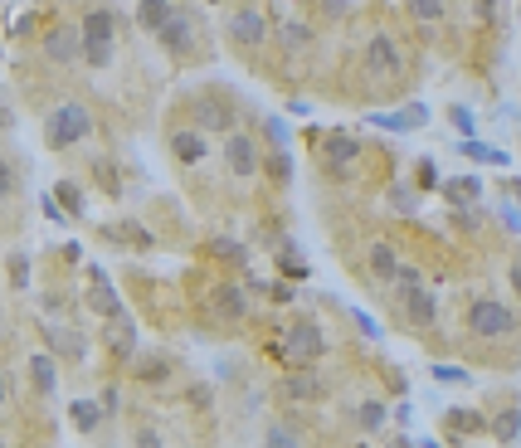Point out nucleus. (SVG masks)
<instances>
[{
  "label": "nucleus",
  "instance_id": "obj_1",
  "mask_svg": "<svg viewBox=\"0 0 521 448\" xmlns=\"http://www.w3.org/2000/svg\"><path fill=\"white\" fill-rule=\"evenodd\" d=\"M463 322H468V336H478V342H507V336L521 332L516 307H507V302H497V297L468 302V317Z\"/></svg>",
  "mask_w": 521,
  "mask_h": 448
},
{
  "label": "nucleus",
  "instance_id": "obj_2",
  "mask_svg": "<svg viewBox=\"0 0 521 448\" xmlns=\"http://www.w3.org/2000/svg\"><path fill=\"white\" fill-rule=\"evenodd\" d=\"M78 34H83V64H88V69H107V64H113V44H117V15H113V10H103V5L88 10Z\"/></svg>",
  "mask_w": 521,
  "mask_h": 448
},
{
  "label": "nucleus",
  "instance_id": "obj_3",
  "mask_svg": "<svg viewBox=\"0 0 521 448\" xmlns=\"http://www.w3.org/2000/svg\"><path fill=\"white\" fill-rule=\"evenodd\" d=\"M88 132H93V113L83 103H64V107H54V113L44 117V142H50L54 151L78 147Z\"/></svg>",
  "mask_w": 521,
  "mask_h": 448
},
{
  "label": "nucleus",
  "instance_id": "obj_4",
  "mask_svg": "<svg viewBox=\"0 0 521 448\" xmlns=\"http://www.w3.org/2000/svg\"><path fill=\"white\" fill-rule=\"evenodd\" d=\"M326 356V336L312 317H297L293 326L283 332V361L288 366H317Z\"/></svg>",
  "mask_w": 521,
  "mask_h": 448
},
{
  "label": "nucleus",
  "instance_id": "obj_5",
  "mask_svg": "<svg viewBox=\"0 0 521 448\" xmlns=\"http://www.w3.org/2000/svg\"><path fill=\"white\" fill-rule=\"evenodd\" d=\"M405 74V54H399V44H395V34H370L366 40V78L375 83H390Z\"/></svg>",
  "mask_w": 521,
  "mask_h": 448
},
{
  "label": "nucleus",
  "instance_id": "obj_6",
  "mask_svg": "<svg viewBox=\"0 0 521 448\" xmlns=\"http://www.w3.org/2000/svg\"><path fill=\"white\" fill-rule=\"evenodd\" d=\"M224 166H229V176H239V180L259 176V166H263L259 142L244 137V132H229V137H224Z\"/></svg>",
  "mask_w": 521,
  "mask_h": 448
},
{
  "label": "nucleus",
  "instance_id": "obj_7",
  "mask_svg": "<svg viewBox=\"0 0 521 448\" xmlns=\"http://www.w3.org/2000/svg\"><path fill=\"white\" fill-rule=\"evenodd\" d=\"M190 113H196V127H200V132H224V137L234 132V117H239L234 103L220 98V93H200Z\"/></svg>",
  "mask_w": 521,
  "mask_h": 448
},
{
  "label": "nucleus",
  "instance_id": "obj_8",
  "mask_svg": "<svg viewBox=\"0 0 521 448\" xmlns=\"http://www.w3.org/2000/svg\"><path fill=\"white\" fill-rule=\"evenodd\" d=\"M156 40L166 44V54L186 59L190 50H196V20H190V10H176V15L166 20L161 30H156Z\"/></svg>",
  "mask_w": 521,
  "mask_h": 448
},
{
  "label": "nucleus",
  "instance_id": "obj_9",
  "mask_svg": "<svg viewBox=\"0 0 521 448\" xmlns=\"http://www.w3.org/2000/svg\"><path fill=\"white\" fill-rule=\"evenodd\" d=\"M229 34H234L244 50H259L263 40H269V20H263V10L253 5H239L234 15H229Z\"/></svg>",
  "mask_w": 521,
  "mask_h": 448
},
{
  "label": "nucleus",
  "instance_id": "obj_10",
  "mask_svg": "<svg viewBox=\"0 0 521 448\" xmlns=\"http://www.w3.org/2000/svg\"><path fill=\"white\" fill-rule=\"evenodd\" d=\"M288 399H302V405H312V399H322L326 395V380L317 375V366H293L283 375V385H278Z\"/></svg>",
  "mask_w": 521,
  "mask_h": 448
},
{
  "label": "nucleus",
  "instance_id": "obj_11",
  "mask_svg": "<svg viewBox=\"0 0 521 448\" xmlns=\"http://www.w3.org/2000/svg\"><path fill=\"white\" fill-rule=\"evenodd\" d=\"M210 312H215V317H224V322L249 317V288L244 283H220L210 293Z\"/></svg>",
  "mask_w": 521,
  "mask_h": 448
},
{
  "label": "nucleus",
  "instance_id": "obj_12",
  "mask_svg": "<svg viewBox=\"0 0 521 448\" xmlns=\"http://www.w3.org/2000/svg\"><path fill=\"white\" fill-rule=\"evenodd\" d=\"M44 59L50 64H74V59H83V34L74 25H59L44 34Z\"/></svg>",
  "mask_w": 521,
  "mask_h": 448
},
{
  "label": "nucleus",
  "instance_id": "obj_13",
  "mask_svg": "<svg viewBox=\"0 0 521 448\" xmlns=\"http://www.w3.org/2000/svg\"><path fill=\"white\" fill-rule=\"evenodd\" d=\"M88 312H98V317H123V297L113 293V283H107V273L103 269H88Z\"/></svg>",
  "mask_w": 521,
  "mask_h": 448
},
{
  "label": "nucleus",
  "instance_id": "obj_14",
  "mask_svg": "<svg viewBox=\"0 0 521 448\" xmlns=\"http://www.w3.org/2000/svg\"><path fill=\"white\" fill-rule=\"evenodd\" d=\"M395 302L405 307L409 326H419V332H424V326H434V322H439V297H434L429 288H415V293H399Z\"/></svg>",
  "mask_w": 521,
  "mask_h": 448
},
{
  "label": "nucleus",
  "instance_id": "obj_15",
  "mask_svg": "<svg viewBox=\"0 0 521 448\" xmlns=\"http://www.w3.org/2000/svg\"><path fill=\"white\" fill-rule=\"evenodd\" d=\"M171 156L180 166H200L205 156H210V142H205L200 127H176L171 132Z\"/></svg>",
  "mask_w": 521,
  "mask_h": 448
},
{
  "label": "nucleus",
  "instance_id": "obj_16",
  "mask_svg": "<svg viewBox=\"0 0 521 448\" xmlns=\"http://www.w3.org/2000/svg\"><path fill=\"white\" fill-rule=\"evenodd\" d=\"M366 269L375 283H395V273H399V253L390 239H375V244L366 249Z\"/></svg>",
  "mask_w": 521,
  "mask_h": 448
},
{
  "label": "nucleus",
  "instance_id": "obj_17",
  "mask_svg": "<svg viewBox=\"0 0 521 448\" xmlns=\"http://www.w3.org/2000/svg\"><path fill=\"white\" fill-rule=\"evenodd\" d=\"M356 156H361V147H356V142H351V137H326V171H332V176H351V161H356Z\"/></svg>",
  "mask_w": 521,
  "mask_h": 448
},
{
  "label": "nucleus",
  "instance_id": "obj_18",
  "mask_svg": "<svg viewBox=\"0 0 521 448\" xmlns=\"http://www.w3.org/2000/svg\"><path fill=\"white\" fill-rule=\"evenodd\" d=\"M44 342H50L59 356H69V361H83V356H88V342H83L78 332H64V326H44Z\"/></svg>",
  "mask_w": 521,
  "mask_h": 448
},
{
  "label": "nucleus",
  "instance_id": "obj_19",
  "mask_svg": "<svg viewBox=\"0 0 521 448\" xmlns=\"http://www.w3.org/2000/svg\"><path fill=\"white\" fill-rule=\"evenodd\" d=\"M171 15H176L171 0H142V5H137V25L147 30V34H156V30H161Z\"/></svg>",
  "mask_w": 521,
  "mask_h": 448
},
{
  "label": "nucleus",
  "instance_id": "obj_20",
  "mask_svg": "<svg viewBox=\"0 0 521 448\" xmlns=\"http://www.w3.org/2000/svg\"><path fill=\"white\" fill-rule=\"evenodd\" d=\"M351 419H356L361 434H380L385 429V405H380V399H361V405L351 409Z\"/></svg>",
  "mask_w": 521,
  "mask_h": 448
},
{
  "label": "nucleus",
  "instance_id": "obj_21",
  "mask_svg": "<svg viewBox=\"0 0 521 448\" xmlns=\"http://www.w3.org/2000/svg\"><path fill=\"white\" fill-rule=\"evenodd\" d=\"M488 429H492L497 443H516L521 439V409H502L497 419H488Z\"/></svg>",
  "mask_w": 521,
  "mask_h": 448
},
{
  "label": "nucleus",
  "instance_id": "obj_22",
  "mask_svg": "<svg viewBox=\"0 0 521 448\" xmlns=\"http://www.w3.org/2000/svg\"><path fill=\"white\" fill-rule=\"evenodd\" d=\"M443 424H448L453 434H482V429H488V419H482L478 409H448Z\"/></svg>",
  "mask_w": 521,
  "mask_h": 448
},
{
  "label": "nucleus",
  "instance_id": "obj_23",
  "mask_svg": "<svg viewBox=\"0 0 521 448\" xmlns=\"http://www.w3.org/2000/svg\"><path fill=\"white\" fill-rule=\"evenodd\" d=\"M30 380H34V390H40V395H50L54 385H59L54 361H50V356H34V361H30Z\"/></svg>",
  "mask_w": 521,
  "mask_h": 448
},
{
  "label": "nucleus",
  "instance_id": "obj_24",
  "mask_svg": "<svg viewBox=\"0 0 521 448\" xmlns=\"http://www.w3.org/2000/svg\"><path fill=\"white\" fill-rule=\"evenodd\" d=\"M107 346H113L117 356H132V346H137V332H132V322H127V317H123V322L113 317V332H107Z\"/></svg>",
  "mask_w": 521,
  "mask_h": 448
},
{
  "label": "nucleus",
  "instance_id": "obj_25",
  "mask_svg": "<svg viewBox=\"0 0 521 448\" xmlns=\"http://www.w3.org/2000/svg\"><path fill=\"white\" fill-rule=\"evenodd\" d=\"M166 375H171V361H166V356H147V361H137V380H147V385H166Z\"/></svg>",
  "mask_w": 521,
  "mask_h": 448
},
{
  "label": "nucleus",
  "instance_id": "obj_26",
  "mask_svg": "<svg viewBox=\"0 0 521 448\" xmlns=\"http://www.w3.org/2000/svg\"><path fill=\"white\" fill-rule=\"evenodd\" d=\"M405 5H409V15H415L419 20V25H439V20H443V0H405Z\"/></svg>",
  "mask_w": 521,
  "mask_h": 448
},
{
  "label": "nucleus",
  "instance_id": "obj_27",
  "mask_svg": "<svg viewBox=\"0 0 521 448\" xmlns=\"http://www.w3.org/2000/svg\"><path fill=\"white\" fill-rule=\"evenodd\" d=\"M263 448H302V439H297L293 424H273V429L263 434Z\"/></svg>",
  "mask_w": 521,
  "mask_h": 448
},
{
  "label": "nucleus",
  "instance_id": "obj_28",
  "mask_svg": "<svg viewBox=\"0 0 521 448\" xmlns=\"http://www.w3.org/2000/svg\"><path fill=\"white\" fill-rule=\"evenodd\" d=\"M69 415H74V424H78V429H98V419H103V405H88V399H74V409H69Z\"/></svg>",
  "mask_w": 521,
  "mask_h": 448
},
{
  "label": "nucleus",
  "instance_id": "obj_29",
  "mask_svg": "<svg viewBox=\"0 0 521 448\" xmlns=\"http://www.w3.org/2000/svg\"><path fill=\"white\" fill-rule=\"evenodd\" d=\"M59 200H64V215H83V190L74 186V180H59V190H54Z\"/></svg>",
  "mask_w": 521,
  "mask_h": 448
},
{
  "label": "nucleus",
  "instance_id": "obj_30",
  "mask_svg": "<svg viewBox=\"0 0 521 448\" xmlns=\"http://www.w3.org/2000/svg\"><path fill=\"white\" fill-rule=\"evenodd\" d=\"M263 166H269V176H273V180H283V186H288V180H293V161H288V151H273V156H263Z\"/></svg>",
  "mask_w": 521,
  "mask_h": 448
},
{
  "label": "nucleus",
  "instance_id": "obj_31",
  "mask_svg": "<svg viewBox=\"0 0 521 448\" xmlns=\"http://www.w3.org/2000/svg\"><path fill=\"white\" fill-rule=\"evenodd\" d=\"M278 40H283L288 50H307L312 30H307V25H283V30H278Z\"/></svg>",
  "mask_w": 521,
  "mask_h": 448
},
{
  "label": "nucleus",
  "instance_id": "obj_32",
  "mask_svg": "<svg viewBox=\"0 0 521 448\" xmlns=\"http://www.w3.org/2000/svg\"><path fill=\"white\" fill-rule=\"evenodd\" d=\"M448 200H453V205L478 200V180H448Z\"/></svg>",
  "mask_w": 521,
  "mask_h": 448
},
{
  "label": "nucleus",
  "instance_id": "obj_33",
  "mask_svg": "<svg viewBox=\"0 0 521 448\" xmlns=\"http://www.w3.org/2000/svg\"><path fill=\"white\" fill-rule=\"evenodd\" d=\"M10 283L30 288V259H25V253H10Z\"/></svg>",
  "mask_w": 521,
  "mask_h": 448
},
{
  "label": "nucleus",
  "instance_id": "obj_34",
  "mask_svg": "<svg viewBox=\"0 0 521 448\" xmlns=\"http://www.w3.org/2000/svg\"><path fill=\"white\" fill-rule=\"evenodd\" d=\"M390 205H395V210H405V215L419 210V200H415V190H409V186H395L390 190Z\"/></svg>",
  "mask_w": 521,
  "mask_h": 448
},
{
  "label": "nucleus",
  "instance_id": "obj_35",
  "mask_svg": "<svg viewBox=\"0 0 521 448\" xmlns=\"http://www.w3.org/2000/svg\"><path fill=\"white\" fill-rule=\"evenodd\" d=\"M283 273L293 278V283H302V278H307V263H302L293 249H283Z\"/></svg>",
  "mask_w": 521,
  "mask_h": 448
},
{
  "label": "nucleus",
  "instance_id": "obj_36",
  "mask_svg": "<svg viewBox=\"0 0 521 448\" xmlns=\"http://www.w3.org/2000/svg\"><path fill=\"white\" fill-rule=\"evenodd\" d=\"M10 196H15V166L0 156V200H10Z\"/></svg>",
  "mask_w": 521,
  "mask_h": 448
},
{
  "label": "nucleus",
  "instance_id": "obj_37",
  "mask_svg": "<svg viewBox=\"0 0 521 448\" xmlns=\"http://www.w3.org/2000/svg\"><path fill=\"white\" fill-rule=\"evenodd\" d=\"M210 253H220V259H234V263H244V249H239V244H229V239H215V244H210Z\"/></svg>",
  "mask_w": 521,
  "mask_h": 448
},
{
  "label": "nucleus",
  "instance_id": "obj_38",
  "mask_svg": "<svg viewBox=\"0 0 521 448\" xmlns=\"http://www.w3.org/2000/svg\"><path fill=\"white\" fill-rule=\"evenodd\" d=\"M468 156H478V161H497V166L507 161L502 151H492V147H478V142H468Z\"/></svg>",
  "mask_w": 521,
  "mask_h": 448
},
{
  "label": "nucleus",
  "instance_id": "obj_39",
  "mask_svg": "<svg viewBox=\"0 0 521 448\" xmlns=\"http://www.w3.org/2000/svg\"><path fill=\"white\" fill-rule=\"evenodd\" d=\"M448 117H453V127H458V132H478V123H472V113H468V107H453Z\"/></svg>",
  "mask_w": 521,
  "mask_h": 448
},
{
  "label": "nucleus",
  "instance_id": "obj_40",
  "mask_svg": "<svg viewBox=\"0 0 521 448\" xmlns=\"http://www.w3.org/2000/svg\"><path fill=\"white\" fill-rule=\"evenodd\" d=\"M137 448H161V434H156V429H137Z\"/></svg>",
  "mask_w": 521,
  "mask_h": 448
},
{
  "label": "nucleus",
  "instance_id": "obj_41",
  "mask_svg": "<svg viewBox=\"0 0 521 448\" xmlns=\"http://www.w3.org/2000/svg\"><path fill=\"white\" fill-rule=\"evenodd\" d=\"M419 186H424V190L439 186V171H434V161H424V166H419Z\"/></svg>",
  "mask_w": 521,
  "mask_h": 448
},
{
  "label": "nucleus",
  "instance_id": "obj_42",
  "mask_svg": "<svg viewBox=\"0 0 521 448\" xmlns=\"http://www.w3.org/2000/svg\"><path fill=\"white\" fill-rule=\"evenodd\" d=\"M472 10H478V20H492L497 15V0H472Z\"/></svg>",
  "mask_w": 521,
  "mask_h": 448
},
{
  "label": "nucleus",
  "instance_id": "obj_43",
  "mask_svg": "<svg viewBox=\"0 0 521 448\" xmlns=\"http://www.w3.org/2000/svg\"><path fill=\"white\" fill-rule=\"evenodd\" d=\"M269 137L278 142V147H283V142H288V127H283V123H278V117H269Z\"/></svg>",
  "mask_w": 521,
  "mask_h": 448
},
{
  "label": "nucleus",
  "instance_id": "obj_44",
  "mask_svg": "<svg viewBox=\"0 0 521 448\" xmlns=\"http://www.w3.org/2000/svg\"><path fill=\"white\" fill-rule=\"evenodd\" d=\"M190 405L205 409V405H210V390H205V385H196V390H190Z\"/></svg>",
  "mask_w": 521,
  "mask_h": 448
},
{
  "label": "nucleus",
  "instance_id": "obj_45",
  "mask_svg": "<svg viewBox=\"0 0 521 448\" xmlns=\"http://www.w3.org/2000/svg\"><path fill=\"white\" fill-rule=\"evenodd\" d=\"M326 15H346V0H326Z\"/></svg>",
  "mask_w": 521,
  "mask_h": 448
},
{
  "label": "nucleus",
  "instance_id": "obj_46",
  "mask_svg": "<svg viewBox=\"0 0 521 448\" xmlns=\"http://www.w3.org/2000/svg\"><path fill=\"white\" fill-rule=\"evenodd\" d=\"M502 215H507V224H512V229H521V215L512 210V205H507V210H502Z\"/></svg>",
  "mask_w": 521,
  "mask_h": 448
},
{
  "label": "nucleus",
  "instance_id": "obj_47",
  "mask_svg": "<svg viewBox=\"0 0 521 448\" xmlns=\"http://www.w3.org/2000/svg\"><path fill=\"white\" fill-rule=\"evenodd\" d=\"M5 399H10V380L0 375V405H5Z\"/></svg>",
  "mask_w": 521,
  "mask_h": 448
},
{
  "label": "nucleus",
  "instance_id": "obj_48",
  "mask_svg": "<svg viewBox=\"0 0 521 448\" xmlns=\"http://www.w3.org/2000/svg\"><path fill=\"white\" fill-rule=\"evenodd\" d=\"M390 448H419V443H409V439H405V434H399V439H395Z\"/></svg>",
  "mask_w": 521,
  "mask_h": 448
},
{
  "label": "nucleus",
  "instance_id": "obj_49",
  "mask_svg": "<svg viewBox=\"0 0 521 448\" xmlns=\"http://www.w3.org/2000/svg\"><path fill=\"white\" fill-rule=\"evenodd\" d=\"M512 288H516V293H521V269H512Z\"/></svg>",
  "mask_w": 521,
  "mask_h": 448
},
{
  "label": "nucleus",
  "instance_id": "obj_50",
  "mask_svg": "<svg viewBox=\"0 0 521 448\" xmlns=\"http://www.w3.org/2000/svg\"><path fill=\"white\" fill-rule=\"evenodd\" d=\"M419 448H439V443H419Z\"/></svg>",
  "mask_w": 521,
  "mask_h": 448
}]
</instances>
